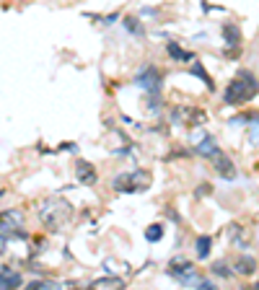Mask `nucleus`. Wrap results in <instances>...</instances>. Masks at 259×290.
<instances>
[{"instance_id": "aec40b11", "label": "nucleus", "mask_w": 259, "mask_h": 290, "mask_svg": "<svg viewBox=\"0 0 259 290\" xmlns=\"http://www.w3.org/2000/svg\"><path fill=\"white\" fill-rule=\"evenodd\" d=\"M210 272L215 275V277H231V275H233V272H231V270H228V267L223 264V262H215V264L210 267Z\"/></svg>"}, {"instance_id": "f3484780", "label": "nucleus", "mask_w": 259, "mask_h": 290, "mask_svg": "<svg viewBox=\"0 0 259 290\" xmlns=\"http://www.w3.org/2000/svg\"><path fill=\"white\" fill-rule=\"evenodd\" d=\"M210 246H212V236H200L195 249H197V259H207L210 257Z\"/></svg>"}, {"instance_id": "f8f14e48", "label": "nucleus", "mask_w": 259, "mask_h": 290, "mask_svg": "<svg viewBox=\"0 0 259 290\" xmlns=\"http://www.w3.org/2000/svg\"><path fill=\"white\" fill-rule=\"evenodd\" d=\"M21 283V275L18 272H13V270H8V267H3L0 270V288H18Z\"/></svg>"}, {"instance_id": "7ed1b4c3", "label": "nucleus", "mask_w": 259, "mask_h": 290, "mask_svg": "<svg viewBox=\"0 0 259 290\" xmlns=\"http://www.w3.org/2000/svg\"><path fill=\"white\" fill-rule=\"evenodd\" d=\"M39 215H42L44 226L52 228V231H57V228H62L67 220L73 218V205L65 202V200H50V202H44L39 207Z\"/></svg>"}, {"instance_id": "2eb2a0df", "label": "nucleus", "mask_w": 259, "mask_h": 290, "mask_svg": "<svg viewBox=\"0 0 259 290\" xmlns=\"http://www.w3.org/2000/svg\"><path fill=\"white\" fill-rule=\"evenodd\" d=\"M94 288H101V290H106V288H125V280H122V277H114V275H106V277L94 280Z\"/></svg>"}, {"instance_id": "4468645a", "label": "nucleus", "mask_w": 259, "mask_h": 290, "mask_svg": "<svg viewBox=\"0 0 259 290\" xmlns=\"http://www.w3.org/2000/svg\"><path fill=\"white\" fill-rule=\"evenodd\" d=\"M192 75H197L200 80H202V83H205L210 91H215V83H212V78H210V73L205 70V65H202L200 60L197 62H192Z\"/></svg>"}, {"instance_id": "9b49d317", "label": "nucleus", "mask_w": 259, "mask_h": 290, "mask_svg": "<svg viewBox=\"0 0 259 290\" xmlns=\"http://www.w3.org/2000/svg\"><path fill=\"white\" fill-rule=\"evenodd\" d=\"M233 272H239V275H244V277L254 275V272H257V259H254V257H239V259H236Z\"/></svg>"}, {"instance_id": "ddd939ff", "label": "nucleus", "mask_w": 259, "mask_h": 290, "mask_svg": "<svg viewBox=\"0 0 259 290\" xmlns=\"http://www.w3.org/2000/svg\"><path fill=\"white\" fill-rule=\"evenodd\" d=\"M218 150V143H215V137H202V143H197V156H205V158H210L212 153Z\"/></svg>"}, {"instance_id": "f257e3e1", "label": "nucleus", "mask_w": 259, "mask_h": 290, "mask_svg": "<svg viewBox=\"0 0 259 290\" xmlns=\"http://www.w3.org/2000/svg\"><path fill=\"white\" fill-rule=\"evenodd\" d=\"M257 91H259V80L254 78V73L239 70V75L231 80L228 88H226V94H223V101H226L228 107H241V104L254 99Z\"/></svg>"}, {"instance_id": "f03ea898", "label": "nucleus", "mask_w": 259, "mask_h": 290, "mask_svg": "<svg viewBox=\"0 0 259 290\" xmlns=\"http://www.w3.org/2000/svg\"><path fill=\"white\" fill-rule=\"evenodd\" d=\"M151 171L148 169H135V171H127V174H119V176L111 179V187L114 192H122V194H132V192H145L151 187Z\"/></svg>"}, {"instance_id": "6e6552de", "label": "nucleus", "mask_w": 259, "mask_h": 290, "mask_svg": "<svg viewBox=\"0 0 259 290\" xmlns=\"http://www.w3.org/2000/svg\"><path fill=\"white\" fill-rule=\"evenodd\" d=\"M75 179H78V184L91 187V184L99 181V174H96L94 164H88V161H75Z\"/></svg>"}, {"instance_id": "0eeeda50", "label": "nucleus", "mask_w": 259, "mask_h": 290, "mask_svg": "<svg viewBox=\"0 0 259 290\" xmlns=\"http://www.w3.org/2000/svg\"><path fill=\"white\" fill-rule=\"evenodd\" d=\"M210 158H212V169L218 171V176H223V179H236V166H233V161H231L226 153H223L220 148H218Z\"/></svg>"}, {"instance_id": "4be33fe9", "label": "nucleus", "mask_w": 259, "mask_h": 290, "mask_svg": "<svg viewBox=\"0 0 259 290\" xmlns=\"http://www.w3.org/2000/svg\"><path fill=\"white\" fill-rule=\"evenodd\" d=\"M257 288H259V285H257Z\"/></svg>"}, {"instance_id": "a211bd4d", "label": "nucleus", "mask_w": 259, "mask_h": 290, "mask_svg": "<svg viewBox=\"0 0 259 290\" xmlns=\"http://www.w3.org/2000/svg\"><path fill=\"white\" fill-rule=\"evenodd\" d=\"M125 26H127L130 34H135V37H145V29H143V24H140L135 16H127V18H125Z\"/></svg>"}, {"instance_id": "6ab92c4d", "label": "nucleus", "mask_w": 259, "mask_h": 290, "mask_svg": "<svg viewBox=\"0 0 259 290\" xmlns=\"http://www.w3.org/2000/svg\"><path fill=\"white\" fill-rule=\"evenodd\" d=\"M145 238H148L151 243H153V241H161V238H163V226H161V223H153L148 231H145Z\"/></svg>"}, {"instance_id": "9d476101", "label": "nucleus", "mask_w": 259, "mask_h": 290, "mask_svg": "<svg viewBox=\"0 0 259 290\" xmlns=\"http://www.w3.org/2000/svg\"><path fill=\"white\" fill-rule=\"evenodd\" d=\"M168 272H171L176 280L189 283V280L195 277V264L187 262V259H174V262H171V270H168Z\"/></svg>"}, {"instance_id": "1a4fd4ad", "label": "nucleus", "mask_w": 259, "mask_h": 290, "mask_svg": "<svg viewBox=\"0 0 259 290\" xmlns=\"http://www.w3.org/2000/svg\"><path fill=\"white\" fill-rule=\"evenodd\" d=\"M223 37H226V44H228V50H226L228 57L236 55V52H241V31H239V26H236V24H226V26H223Z\"/></svg>"}, {"instance_id": "dca6fc26", "label": "nucleus", "mask_w": 259, "mask_h": 290, "mask_svg": "<svg viewBox=\"0 0 259 290\" xmlns=\"http://www.w3.org/2000/svg\"><path fill=\"white\" fill-rule=\"evenodd\" d=\"M168 55L174 57V60H179V62H192L195 60V52H187V50H182L179 44H168Z\"/></svg>"}, {"instance_id": "20e7f679", "label": "nucleus", "mask_w": 259, "mask_h": 290, "mask_svg": "<svg viewBox=\"0 0 259 290\" xmlns=\"http://www.w3.org/2000/svg\"><path fill=\"white\" fill-rule=\"evenodd\" d=\"M171 122L187 124V127H200V124L207 122V114H205V109L189 107V104H179V107L171 109Z\"/></svg>"}, {"instance_id": "39448f33", "label": "nucleus", "mask_w": 259, "mask_h": 290, "mask_svg": "<svg viewBox=\"0 0 259 290\" xmlns=\"http://www.w3.org/2000/svg\"><path fill=\"white\" fill-rule=\"evenodd\" d=\"M21 226H24V215H21L18 210L0 213V238H5V236H24Z\"/></svg>"}, {"instance_id": "423d86ee", "label": "nucleus", "mask_w": 259, "mask_h": 290, "mask_svg": "<svg viewBox=\"0 0 259 290\" xmlns=\"http://www.w3.org/2000/svg\"><path fill=\"white\" fill-rule=\"evenodd\" d=\"M135 86L143 88V91H148V94H158V88H161V70L155 65L143 67V70L135 75Z\"/></svg>"}, {"instance_id": "412c9836", "label": "nucleus", "mask_w": 259, "mask_h": 290, "mask_svg": "<svg viewBox=\"0 0 259 290\" xmlns=\"http://www.w3.org/2000/svg\"><path fill=\"white\" fill-rule=\"evenodd\" d=\"M117 18H119V16H117V13H109V16H106V18H104V21H106V24H114V21H117Z\"/></svg>"}]
</instances>
